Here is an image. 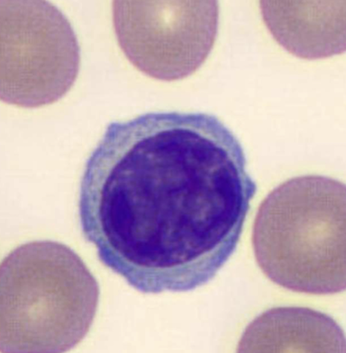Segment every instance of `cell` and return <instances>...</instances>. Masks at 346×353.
I'll use <instances>...</instances> for the list:
<instances>
[{
	"mask_svg": "<svg viewBox=\"0 0 346 353\" xmlns=\"http://www.w3.org/2000/svg\"><path fill=\"white\" fill-rule=\"evenodd\" d=\"M238 352H345L344 331L329 316L300 307H278L257 316Z\"/></svg>",
	"mask_w": 346,
	"mask_h": 353,
	"instance_id": "cell-6",
	"label": "cell"
},
{
	"mask_svg": "<svg viewBox=\"0 0 346 353\" xmlns=\"http://www.w3.org/2000/svg\"><path fill=\"white\" fill-rule=\"evenodd\" d=\"M247 163L214 115L160 112L115 121L81 176L85 239L141 293L195 290L238 246L257 190Z\"/></svg>",
	"mask_w": 346,
	"mask_h": 353,
	"instance_id": "cell-1",
	"label": "cell"
},
{
	"mask_svg": "<svg viewBox=\"0 0 346 353\" xmlns=\"http://www.w3.org/2000/svg\"><path fill=\"white\" fill-rule=\"evenodd\" d=\"M264 22L279 44L306 59L345 50V9L332 2L263 1Z\"/></svg>",
	"mask_w": 346,
	"mask_h": 353,
	"instance_id": "cell-7",
	"label": "cell"
},
{
	"mask_svg": "<svg viewBox=\"0 0 346 353\" xmlns=\"http://www.w3.org/2000/svg\"><path fill=\"white\" fill-rule=\"evenodd\" d=\"M345 230V185L329 176H297L272 191L258 210L254 255L282 288L338 294L346 288Z\"/></svg>",
	"mask_w": 346,
	"mask_h": 353,
	"instance_id": "cell-2",
	"label": "cell"
},
{
	"mask_svg": "<svg viewBox=\"0 0 346 353\" xmlns=\"http://www.w3.org/2000/svg\"><path fill=\"white\" fill-rule=\"evenodd\" d=\"M1 100L24 108L59 101L80 71L81 51L68 18L43 0H2Z\"/></svg>",
	"mask_w": 346,
	"mask_h": 353,
	"instance_id": "cell-4",
	"label": "cell"
},
{
	"mask_svg": "<svg viewBox=\"0 0 346 353\" xmlns=\"http://www.w3.org/2000/svg\"><path fill=\"white\" fill-rule=\"evenodd\" d=\"M121 50L133 65L156 80L192 75L207 59L218 28L217 1L113 2Z\"/></svg>",
	"mask_w": 346,
	"mask_h": 353,
	"instance_id": "cell-5",
	"label": "cell"
},
{
	"mask_svg": "<svg viewBox=\"0 0 346 353\" xmlns=\"http://www.w3.org/2000/svg\"><path fill=\"white\" fill-rule=\"evenodd\" d=\"M0 276L1 352H65L89 333L99 283L68 245L23 243L3 260Z\"/></svg>",
	"mask_w": 346,
	"mask_h": 353,
	"instance_id": "cell-3",
	"label": "cell"
}]
</instances>
